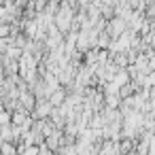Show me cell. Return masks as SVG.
<instances>
[{"instance_id":"1","label":"cell","mask_w":155,"mask_h":155,"mask_svg":"<svg viewBox=\"0 0 155 155\" xmlns=\"http://www.w3.org/2000/svg\"><path fill=\"white\" fill-rule=\"evenodd\" d=\"M123 30H125V24H123L121 19H115V21L108 26V34H113V36H119Z\"/></svg>"},{"instance_id":"2","label":"cell","mask_w":155,"mask_h":155,"mask_svg":"<svg viewBox=\"0 0 155 155\" xmlns=\"http://www.w3.org/2000/svg\"><path fill=\"white\" fill-rule=\"evenodd\" d=\"M2 153L5 155H17L19 153V147H11V142H5L2 144Z\"/></svg>"},{"instance_id":"3","label":"cell","mask_w":155,"mask_h":155,"mask_svg":"<svg viewBox=\"0 0 155 155\" xmlns=\"http://www.w3.org/2000/svg\"><path fill=\"white\" fill-rule=\"evenodd\" d=\"M9 121H11V115H9V110H5L2 113V125H7Z\"/></svg>"}]
</instances>
